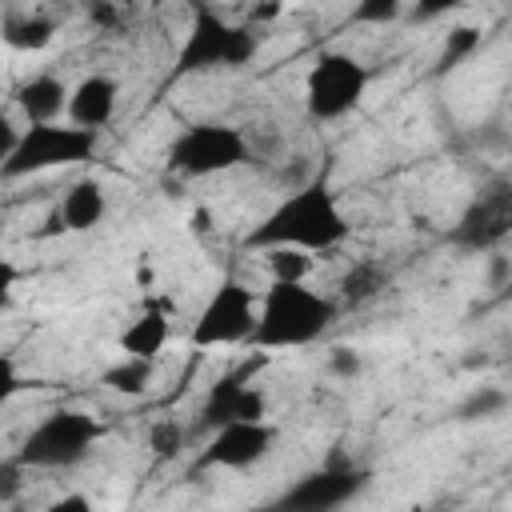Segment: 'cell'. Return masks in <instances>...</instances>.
I'll list each match as a JSON object with an SVG mask.
<instances>
[{
    "label": "cell",
    "mask_w": 512,
    "mask_h": 512,
    "mask_svg": "<svg viewBox=\"0 0 512 512\" xmlns=\"http://www.w3.org/2000/svg\"><path fill=\"white\" fill-rule=\"evenodd\" d=\"M172 340V308L164 300H148L144 312L120 332V356H132V360H160V352L168 348Z\"/></svg>",
    "instance_id": "obj_16"
},
{
    "label": "cell",
    "mask_w": 512,
    "mask_h": 512,
    "mask_svg": "<svg viewBox=\"0 0 512 512\" xmlns=\"http://www.w3.org/2000/svg\"><path fill=\"white\" fill-rule=\"evenodd\" d=\"M152 372L156 364L152 360H132V356H120L112 368H104V388H112L116 396H144L148 384H152Z\"/></svg>",
    "instance_id": "obj_19"
},
{
    "label": "cell",
    "mask_w": 512,
    "mask_h": 512,
    "mask_svg": "<svg viewBox=\"0 0 512 512\" xmlns=\"http://www.w3.org/2000/svg\"><path fill=\"white\" fill-rule=\"evenodd\" d=\"M20 472H24V464H20L16 456H4V460H0V500H4V504L16 500V492H20Z\"/></svg>",
    "instance_id": "obj_25"
},
{
    "label": "cell",
    "mask_w": 512,
    "mask_h": 512,
    "mask_svg": "<svg viewBox=\"0 0 512 512\" xmlns=\"http://www.w3.org/2000/svg\"><path fill=\"white\" fill-rule=\"evenodd\" d=\"M68 100H72V84L56 72H36L16 88V108L24 116V128L60 124V116H68Z\"/></svg>",
    "instance_id": "obj_14"
},
{
    "label": "cell",
    "mask_w": 512,
    "mask_h": 512,
    "mask_svg": "<svg viewBox=\"0 0 512 512\" xmlns=\"http://www.w3.org/2000/svg\"><path fill=\"white\" fill-rule=\"evenodd\" d=\"M256 316H260V300L256 292L236 280V276H224L204 308L196 312L192 328H188V340L192 348H236V344H252V332H256Z\"/></svg>",
    "instance_id": "obj_8"
},
{
    "label": "cell",
    "mask_w": 512,
    "mask_h": 512,
    "mask_svg": "<svg viewBox=\"0 0 512 512\" xmlns=\"http://www.w3.org/2000/svg\"><path fill=\"white\" fill-rule=\"evenodd\" d=\"M352 224L340 212L336 192L328 188L324 176L292 188L272 212L260 216V224L248 228L244 248L248 252H276V248H296V252H332L348 240Z\"/></svg>",
    "instance_id": "obj_1"
},
{
    "label": "cell",
    "mask_w": 512,
    "mask_h": 512,
    "mask_svg": "<svg viewBox=\"0 0 512 512\" xmlns=\"http://www.w3.org/2000/svg\"><path fill=\"white\" fill-rule=\"evenodd\" d=\"M364 488H368V468L332 456L320 468L304 472L296 484H288L264 512H340Z\"/></svg>",
    "instance_id": "obj_9"
},
{
    "label": "cell",
    "mask_w": 512,
    "mask_h": 512,
    "mask_svg": "<svg viewBox=\"0 0 512 512\" xmlns=\"http://www.w3.org/2000/svg\"><path fill=\"white\" fill-rule=\"evenodd\" d=\"M392 272L380 264V260H356L344 276H340V304L344 308H360L368 300H376L384 288H388Z\"/></svg>",
    "instance_id": "obj_18"
},
{
    "label": "cell",
    "mask_w": 512,
    "mask_h": 512,
    "mask_svg": "<svg viewBox=\"0 0 512 512\" xmlns=\"http://www.w3.org/2000/svg\"><path fill=\"white\" fill-rule=\"evenodd\" d=\"M276 448V428L268 420L252 424H224L208 436V444L196 456V472H244L260 460H268Z\"/></svg>",
    "instance_id": "obj_10"
},
{
    "label": "cell",
    "mask_w": 512,
    "mask_h": 512,
    "mask_svg": "<svg viewBox=\"0 0 512 512\" xmlns=\"http://www.w3.org/2000/svg\"><path fill=\"white\" fill-rule=\"evenodd\" d=\"M512 232V180H488L452 228V244L484 252Z\"/></svg>",
    "instance_id": "obj_11"
},
{
    "label": "cell",
    "mask_w": 512,
    "mask_h": 512,
    "mask_svg": "<svg viewBox=\"0 0 512 512\" xmlns=\"http://www.w3.org/2000/svg\"><path fill=\"white\" fill-rule=\"evenodd\" d=\"M44 512H96V508H92V500H88L84 492H64V496H56Z\"/></svg>",
    "instance_id": "obj_26"
},
{
    "label": "cell",
    "mask_w": 512,
    "mask_h": 512,
    "mask_svg": "<svg viewBox=\"0 0 512 512\" xmlns=\"http://www.w3.org/2000/svg\"><path fill=\"white\" fill-rule=\"evenodd\" d=\"M100 436H104V428L92 412L52 408L24 432V440L12 456L36 472H60V468H76L80 460H88V452L100 444Z\"/></svg>",
    "instance_id": "obj_4"
},
{
    "label": "cell",
    "mask_w": 512,
    "mask_h": 512,
    "mask_svg": "<svg viewBox=\"0 0 512 512\" xmlns=\"http://www.w3.org/2000/svg\"><path fill=\"white\" fill-rule=\"evenodd\" d=\"M184 436H188V428H184L180 420H156V424H152V432H148V448H152L156 456L172 460V456H180Z\"/></svg>",
    "instance_id": "obj_23"
},
{
    "label": "cell",
    "mask_w": 512,
    "mask_h": 512,
    "mask_svg": "<svg viewBox=\"0 0 512 512\" xmlns=\"http://www.w3.org/2000/svg\"><path fill=\"white\" fill-rule=\"evenodd\" d=\"M476 48H480V28H472V24L448 28V36H444V44H440V56H436V76L456 72Z\"/></svg>",
    "instance_id": "obj_21"
},
{
    "label": "cell",
    "mask_w": 512,
    "mask_h": 512,
    "mask_svg": "<svg viewBox=\"0 0 512 512\" xmlns=\"http://www.w3.org/2000/svg\"><path fill=\"white\" fill-rule=\"evenodd\" d=\"M328 364H332V372H340V376H356V372H360V356H356L352 348H332Z\"/></svg>",
    "instance_id": "obj_27"
},
{
    "label": "cell",
    "mask_w": 512,
    "mask_h": 512,
    "mask_svg": "<svg viewBox=\"0 0 512 512\" xmlns=\"http://www.w3.org/2000/svg\"><path fill=\"white\" fill-rule=\"evenodd\" d=\"M56 36V20L44 12H16L4 8V44L16 52H40Z\"/></svg>",
    "instance_id": "obj_17"
},
{
    "label": "cell",
    "mask_w": 512,
    "mask_h": 512,
    "mask_svg": "<svg viewBox=\"0 0 512 512\" xmlns=\"http://www.w3.org/2000/svg\"><path fill=\"white\" fill-rule=\"evenodd\" d=\"M96 140H100V132L76 128L68 120L20 128V140L4 156L0 172H4V180H24L36 172H52V168H76L96 156Z\"/></svg>",
    "instance_id": "obj_5"
},
{
    "label": "cell",
    "mask_w": 512,
    "mask_h": 512,
    "mask_svg": "<svg viewBox=\"0 0 512 512\" xmlns=\"http://www.w3.org/2000/svg\"><path fill=\"white\" fill-rule=\"evenodd\" d=\"M260 52V36L252 32V24H236L224 12L196 4L188 32L176 48V68L172 76H204V72H232L252 64V56Z\"/></svg>",
    "instance_id": "obj_3"
},
{
    "label": "cell",
    "mask_w": 512,
    "mask_h": 512,
    "mask_svg": "<svg viewBox=\"0 0 512 512\" xmlns=\"http://www.w3.org/2000/svg\"><path fill=\"white\" fill-rule=\"evenodd\" d=\"M104 216H108V192L96 176H84L64 188V196L56 200L52 224L56 232H92L104 224Z\"/></svg>",
    "instance_id": "obj_15"
},
{
    "label": "cell",
    "mask_w": 512,
    "mask_h": 512,
    "mask_svg": "<svg viewBox=\"0 0 512 512\" xmlns=\"http://www.w3.org/2000/svg\"><path fill=\"white\" fill-rule=\"evenodd\" d=\"M508 404H512V396H508L504 388H496V384H480V388H472V392L452 408V420H460V424L492 420V416H500Z\"/></svg>",
    "instance_id": "obj_20"
},
{
    "label": "cell",
    "mask_w": 512,
    "mask_h": 512,
    "mask_svg": "<svg viewBox=\"0 0 512 512\" xmlns=\"http://www.w3.org/2000/svg\"><path fill=\"white\" fill-rule=\"evenodd\" d=\"M368 68L360 56L344 52V48H324L312 68L304 72V112L316 124H332L344 120L368 92Z\"/></svg>",
    "instance_id": "obj_7"
},
{
    "label": "cell",
    "mask_w": 512,
    "mask_h": 512,
    "mask_svg": "<svg viewBox=\"0 0 512 512\" xmlns=\"http://www.w3.org/2000/svg\"><path fill=\"white\" fill-rule=\"evenodd\" d=\"M428 512H436V508H428Z\"/></svg>",
    "instance_id": "obj_29"
},
{
    "label": "cell",
    "mask_w": 512,
    "mask_h": 512,
    "mask_svg": "<svg viewBox=\"0 0 512 512\" xmlns=\"http://www.w3.org/2000/svg\"><path fill=\"white\" fill-rule=\"evenodd\" d=\"M268 256V272L272 280L280 284H308V252H296V248H276V252H264Z\"/></svg>",
    "instance_id": "obj_22"
},
{
    "label": "cell",
    "mask_w": 512,
    "mask_h": 512,
    "mask_svg": "<svg viewBox=\"0 0 512 512\" xmlns=\"http://www.w3.org/2000/svg\"><path fill=\"white\" fill-rule=\"evenodd\" d=\"M400 16V4L396 0H364L352 8V20L356 24H392Z\"/></svg>",
    "instance_id": "obj_24"
},
{
    "label": "cell",
    "mask_w": 512,
    "mask_h": 512,
    "mask_svg": "<svg viewBox=\"0 0 512 512\" xmlns=\"http://www.w3.org/2000/svg\"><path fill=\"white\" fill-rule=\"evenodd\" d=\"M504 292H508V296H512V276H508V284H504Z\"/></svg>",
    "instance_id": "obj_28"
},
{
    "label": "cell",
    "mask_w": 512,
    "mask_h": 512,
    "mask_svg": "<svg viewBox=\"0 0 512 512\" xmlns=\"http://www.w3.org/2000/svg\"><path fill=\"white\" fill-rule=\"evenodd\" d=\"M248 156H252L248 136L236 124L200 120V124L180 128L176 140L168 144V172L184 180H204V176H220V172L248 164Z\"/></svg>",
    "instance_id": "obj_6"
},
{
    "label": "cell",
    "mask_w": 512,
    "mask_h": 512,
    "mask_svg": "<svg viewBox=\"0 0 512 512\" xmlns=\"http://www.w3.org/2000/svg\"><path fill=\"white\" fill-rule=\"evenodd\" d=\"M120 108V84L108 72H88L84 80L72 84V100H68V124L100 132L112 124Z\"/></svg>",
    "instance_id": "obj_13"
},
{
    "label": "cell",
    "mask_w": 512,
    "mask_h": 512,
    "mask_svg": "<svg viewBox=\"0 0 512 512\" xmlns=\"http://www.w3.org/2000/svg\"><path fill=\"white\" fill-rule=\"evenodd\" d=\"M252 420H268V396H264V388H256L248 380V368L220 376L208 388L204 404H200V428L216 432L224 424H252Z\"/></svg>",
    "instance_id": "obj_12"
},
{
    "label": "cell",
    "mask_w": 512,
    "mask_h": 512,
    "mask_svg": "<svg viewBox=\"0 0 512 512\" xmlns=\"http://www.w3.org/2000/svg\"><path fill=\"white\" fill-rule=\"evenodd\" d=\"M340 316V304L308 284H280L272 280L260 296V316L252 332V348L280 352V348H308L316 344Z\"/></svg>",
    "instance_id": "obj_2"
}]
</instances>
